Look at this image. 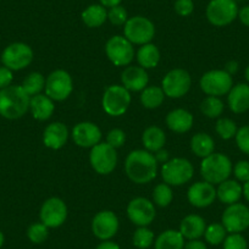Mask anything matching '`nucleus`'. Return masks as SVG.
Returning a JSON list of instances; mask_svg holds the SVG:
<instances>
[{
  "label": "nucleus",
  "instance_id": "1",
  "mask_svg": "<svg viewBox=\"0 0 249 249\" xmlns=\"http://www.w3.org/2000/svg\"><path fill=\"white\" fill-rule=\"evenodd\" d=\"M158 161L154 154L145 149H135L124 160V172L136 184H147L158 175Z\"/></svg>",
  "mask_w": 249,
  "mask_h": 249
},
{
  "label": "nucleus",
  "instance_id": "2",
  "mask_svg": "<svg viewBox=\"0 0 249 249\" xmlns=\"http://www.w3.org/2000/svg\"><path fill=\"white\" fill-rule=\"evenodd\" d=\"M31 97L21 86H9L0 89V116L18 120L30 111Z\"/></svg>",
  "mask_w": 249,
  "mask_h": 249
},
{
  "label": "nucleus",
  "instance_id": "3",
  "mask_svg": "<svg viewBox=\"0 0 249 249\" xmlns=\"http://www.w3.org/2000/svg\"><path fill=\"white\" fill-rule=\"evenodd\" d=\"M232 162L227 155L222 153H213L209 157L202 159L200 175L203 179L212 184H219L226 181L232 174Z\"/></svg>",
  "mask_w": 249,
  "mask_h": 249
},
{
  "label": "nucleus",
  "instance_id": "4",
  "mask_svg": "<svg viewBox=\"0 0 249 249\" xmlns=\"http://www.w3.org/2000/svg\"><path fill=\"white\" fill-rule=\"evenodd\" d=\"M131 92L122 85H111L104 90L102 97V107L105 114L119 117L126 114L131 105Z\"/></svg>",
  "mask_w": 249,
  "mask_h": 249
},
{
  "label": "nucleus",
  "instance_id": "5",
  "mask_svg": "<svg viewBox=\"0 0 249 249\" xmlns=\"http://www.w3.org/2000/svg\"><path fill=\"white\" fill-rule=\"evenodd\" d=\"M195 167L186 158H172L162 164L161 177L165 183L174 187L183 186L192 179Z\"/></svg>",
  "mask_w": 249,
  "mask_h": 249
},
{
  "label": "nucleus",
  "instance_id": "6",
  "mask_svg": "<svg viewBox=\"0 0 249 249\" xmlns=\"http://www.w3.org/2000/svg\"><path fill=\"white\" fill-rule=\"evenodd\" d=\"M105 54L112 65L124 68L135 59V48L124 36H112L105 44Z\"/></svg>",
  "mask_w": 249,
  "mask_h": 249
},
{
  "label": "nucleus",
  "instance_id": "7",
  "mask_svg": "<svg viewBox=\"0 0 249 249\" xmlns=\"http://www.w3.org/2000/svg\"><path fill=\"white\" fill-rule=\"evenodd\" d=\"M44 92L54 102H64L73 92V81L65 70H54L45 78Z\"/></svg>",
  "mask_w": 249,
  "mask_h": 249
},
{
  "label": "nucleus",
  "instance_id": "8",
  "mask_svg": "<svg viewBox=\"0 0 249 249\" xmlns=\"http://www.w3.org/2000/svg\"><path fill=\"white\" fill-rule=\"evenodd\" d=\"M124 36L133 45H144L152 43L155 36V26L144 16H133L124 26Z\"/></svg>",
  "mask_w": 249,
  "mask_h": 249
},
{
  "label": "nucleus",
  "instance_id": "9",
  "mask_svg": "<svg viewBox=\"0 0 249 249\" xmlns=\"http://www.w3.org/2000/svg\"><path fill=\"white\" fill-rule=\"evenodd\" d=\"M238 10V5L234 0H210L205 15L213 26L225 27L236 20Z\"/></svg>",
  "mask_w": 249,
  "mask_h": 249
},
{
  "label": "nucleus",
  "instance_id": "10",
  "mask_svg": "<svg viewBox=\"0 0 249 249\" xmlns=\"http://www.w3.org/2000/svg\"><path fill=\"white\" fill-rule=\"evenodd\" d=\"M192 78L190 72L183 69H172L161 81V88L165 95L171 99H179L190 92Z\"/></svg>",
  "mask_w": 249,
  "mask_h": 249
},
{
  "label": "nucleus",
  "instance_id": "11",
  "mask_svg": "<svg viewBox=\"0 0 249 249\" xmlns=\"http://www.w3.org/2000/svg\"><path fill=\"white\" fill-rule=\"evenodd\" d=\"M0 60L5 68L10 69L11 71L23 70L33 61V50L26 43H11L3 50Z\"/></svg>",
  "mask_w": 249,
  "mask_h": 249
},
{
  "label": "nucleus",
  "instance_id": "12",
  "mask_svg": "<svg viewBox=\"0 0 249 249\" xmlns=\"http://www.w3.org/2000/svg\"><path fill=\"white\" fill-rule=\"evenodd\" d=\"M199 86L207 95L220 98L233 87V78L225 70H210L200 77Z\"/></svg>",
  "mask_w": 249,
  "mask_h": 249
},
{
  "label": "nucleus",
  "instance_id": "13",
  "mask_svg": "<svg viewBox=\"0 0 249 249\" xmlns=\"http://www.w3.org/2000/svg\"><path fill=\"white\" fill-rule=\"evenodd\" d=\"M89 164L99 175H110L117 165V153L107 142L94 145L89 153Z\"/></svg>",
  "mask_w": 249,
  "mask_h": 249
},
{
  "label": "nucleus",
  "instance_id": "14",
  "mask_svg": "<svg viewBox=\"0 0 249 249\" xmlns=\"http://www.w3.org/2000/svg\"><path fill=\"white\" fill-rule=\"evenodd\" d=\"M68 205L61 198L52 197L44 200L39 210L40 222L49 229H57L65 224L68 219Z\"/></svg>",
  "mask_w": 249,
  "mask_h": 249
},
{
  "label": "nucleus",
  "instance_id": "15",
  "mask_svg": "<svg viewBox=\"0 0 249 249\" xmlns=\"http://www.w3.org/2000/svg\"><path fill=\"white\" fill-rule=\"evenodd\" d=\"M221 224L227 233H242L249 227V208L242 203L227 205L222 213Z\"/></svg>",
  "mask_w": 249,
  "mask_h": 249
},
{
  "label": "nucleus",
  "instance_id": "16",
  "mask_svg": "<svg viewBox=\"0 0 249 249\" xmlns=\"http://www.w3.org/2000/svg\"><path fill=\"white\" fill-rule=\"evenodd\" d=\"M127 217L138 227L149 226L157 216L155 204L144 197H136L127 204Z\"/></svg>",
  "mask_w": 249,
  "mask_h": 249
},
{
  "label": "nucleus",
  "instance_id": "17",
  "mask_svg": "<svg viewBox=\"0 0 249 249\" xmlns=\"http://www.w3.org/2000/svg\"><path fill=\"white\" fill-rule=\"evenodd\" d=\"M90 227H92L93 234L98 239L110 241L119 232V217L111 210H102L94 215Z\"/></svg>",
  "mask_w": 249,
  "mask_h": 249
},
{
  "label": "nucleus",
  "instance_id": "18",
  "mask_svg": "<svg viewBox=\"0 0 249 249\" xmlns=\"http://www.w3.org/2000/svg\"><path fill=\"white\" fill-rule=\"evenodd\" d=\"M102 130L98 124L90 121L78 122L71 131V138L75 144L80 148H89L102 142Z\"/></svg>",
  "mask_w": 249,
  "mask_h": 249
},
{
  "label": "nucleus",
  "instance_id": "19",
  "mask_svg": "<svg viewBox=\"0 0 249 249\" xmlns=\"http://www.w3.org/2000/svg\"><path fill=\"white\" fill-rule=\"evenodd\" d=\"M187 199L192 207L204 209L210 207L216 199V188L207 181H198L191 184L187 191Z\"/></svg>",
  "mask_w": 249,
  "mask_h": 249
},
{
  "label": "nucleus",
  "instance_id": "20",
  "mask_svg": "<svg viewBox=\"0 0 249 249\" xmlns=\"http://www.w3.org/2000/svg\"><path fill=\"white\" fill-rule=\"evenodd\" d=\"M71 133L64 122H52L44 128L43 132V143L47 148L52 150L61 149L68 143Z\"/></svg>",
  "mask_w": 249,
  "mask_h": 249
},
{
  "label": "nucleus",
  "instance_id": "21",
  "mask_svg": "<svg viewBox=\"0 0 249 249\" xmlns=\"http://www.w3.org/2000/svg\"><path fill=\"white\" fill-rule=\"evenodd\" d=\"M149 83V75L143 68L128 65L121 73V85L130 92H142Z\"/></svg>",
  "mask_w": 249,
  "mask_h": 249
},
{
  "label": "nucleus",
  "instance_id": "22",
  "mask_svg": "<svg viewBox=\"0 0 249 249\" xmlns=\"http://www.w3.org/2000/svg\"><path fill=\"white\" fill-rule=\"evenodd\" d=\"M227 105L234 114H243L249 110V85L237 83L227 93Z\"/></svg>",
  "mask_w": 249,
  "mask_h": 249
},
{
  "label": "nucleus",
  "instance_id": "23",
  "mask_svg": "<svg viewBox=\"0 0 249 249\" xmlns=\"http://www.w3.org/2000/svg\"><path fill=\"white\" fill-rule=\"evenodd\" d=\"M166 126L170 131L175 133H186L193 127V115L188 110L182 109H174L166 115Z\"/></svg>",
  "mask_w": 249,
  "mask_h": 249
},
{
  "label": "nucleus",
  "instance_id": "24",
  "mask_svg": "<svg viewBox=\"0 0 249 249\" xmlns=\"http://www.w3.org/2000/svg\"><path fill=\"white\" fill-rule=\"evenodd\" d=\"M205 229L207 224L200 215L190 214L182 219L178 231L181 232L184 239L191 241V239H200V237L204 236Z\"/></svg>",
  "mask_w": 249,
  "mask_h": 249
},
{
  "label": "nucleus",
  "instance_id": "25",
  "mask_svg": "<svg viewBox=\"0 0 249 249\" xmlns=\"http://www.w3.org/2000/svg\"><path fill=\"white\" fill-rule=\"evenodd\" d=\"M55 111L54 100L50 99L47 94L33 95L30 100V112L32 114L33 119L38 121H47L53 116Z\"/></svg>",
  "mask_w": 249,
  "mask_h": 249
},
{
  "label": "nucleus",
  "instance_id": "26",
  "mask_svg": "<svg viewBox=\"0 0 249 249\" xmlns=\"http://www.w3.org/2000/svg\"><path fill=\"white\" fill-rule=\"evenodd\" d=\"M243 196V187L237 179H230L217 184L216 198L225 205H231L238 203Z\"/></svg>",
  "mask_w": 249,
  "mask_h": 249
},
{
  "label": "nucleus",
  "instance_id": "27",
  "mask_svg": "<svg viewBox=\"0 0 249 249\" xmlns=\"http://www.w3.org/2000/svg\"><path fill=\"white\" fill-rule=\"evenodd\" d=\"M166 143V135L159 126H149L142 133V144L145 150L155 153L162 149Z\"/></svg>",
  "mask_w": 249,
  "mask_h": 249
},
{
  "label": "nucleus",
  "instance_id": "28",
  "mask_svg": "<svg viewBox=\"0 0 249 249\" xmlns=\"http://www.w3.org/2000/svg\"><path fill=\"white\" fill-rule=\"evenodd\" d=\"M160 50L153 43L141 45L140 49L136 53V59H137L138 65L141 68L149 70V69H155L160 62Z\"/></svg>",
  "mask_w": 249,
  "mask_h": 249
},
{
  "label": "nucleus",
  "instance_id": "29",
  "mask_svg": "<svg viewBox=\"0 0 249 249\" xmlns=\"http://www.w3.org/2000/svg\"><path fill=\"white\" fill-rule=\"evenodd\" d=\"M82 22L89 28H98L107 20V10L102 4H92L81 14Z\"/></svg>",
  "mask_w": 249,
  "mask_h": 249
},
{
  "label": "nucleus",
  "instance_id": "30",
  "mask_svg": "<svg viewBox=\"0 0 249 249\" xmlns=\"http://www.w3.org/2000/svg\"><path fill=\"white\" fill-rule=\"evenodd\" d=\"M191 150L198 158L209 157L215 150V142L210 135L205 132H198L191 138Z\"/></svg>",
  "mask_w": 249,
  "mask_h": 249
},
{
  "label": "nucleus",
  "instance_id": "31",
  "mask_svg": "<svg viewBox=\"0 0 249 249\" xmlns=\"http://www.w3.org/2000/svg\"><path fill=\"white\" fill-rule=\"evenodd\" d=\"M186 239L178 230H165L154 241L155 249H184Z\"/></svg>",
  "mask_w": 249,
  "mask_h": 249
},
{
  "label": "nucleus",
  "instance_id": "32",
  "mask_svg": "<svg viewBox=\"0 0 249 249\" xmlns=\"http://www.w3.org/2000/svg\"><path fill=\"white\" fill-rule=\"evenodd\" d=\"M165 98H166V95H165L164 90H162L161 87H158V86H148L141 92L140 95L141 104L145 109L149 110H154L161 107Z\"/></svg>",
  "mask_w": 249,
  "mask_h": 249
},
{
  "label": "nucleus",
  "instance_id": "33",
  "mask_svg": "<svg viewBox=\"0 0 249 249\" xmlns=\"http://www.w3.org/2000/svg\"><path fill=\"white\" fill-rule=\"evenodd\" d=\"M200 111L208 119H219L222 115L225 109L224 102L219 97H212L208 95L207 98L203 99L199 107Z\"/></svg>",
  "mask_w": 249,
  "mask_h": 249
},
{
  "label": "nucleus",
  "instance_id": "34",
  "mask_svg": "<svg viewBox=\"0 0 249 249\" xmlns=\"http://www.w3.org/2000/svg\"><path fill=\"white\" fill-rule=\"evenodd\" d=\"M21 87L23 88V90L30 97L40 94L42 90H44L45 88V77L40 72H37V71L28 73L25 80H23Z\"/></svg>",
  "mask_w": 249,
  "mask_h": 249
},
{
  "label": "nucleus",
  "instance_id": "35",
  "mask_svg": "<svg viewBox=\"0 0 249 249\" xmlns=\"http://www.w3.org/2000/svg\"><path fill=\"white\" fill-rule=\"evenodd\" d=\"M153 203L160 208H166L171 204L172 199H174V192L170 184L167 183H159L155 186L153 190Z\"/></svg>",
  "mask_w": 249,
  "mask_h": 249
},
{
  "label": "nucleus",
  "instance_id": "36",
  "mask_svg": "<svg viewBox=\"0 0 249 249\" xmlns=\"http://www.w3.org/2000/svg\"><path fill=\"white\" fill-rule=\"evenodd\" d=\"M155 236L154 232L148 226L138 227L132 236V243L138 249H148L154 244Z\"/></svg>",
  "mask_w": 249,
  "mask_h": 249
},
{
  "label": "nucleus",
  "instance_id": "37",
  "mask_svg": "<svg viewBox=\"0 0 249 249\" xmlns=\"http://www.w3.org/2000/svg\"><path fill=\"white\" fill-rule=\"evenodd\" d=\"M227 236V231L222 224H217V222H214V224L208 225L207 229H205L204 232V238L205 242L212 246H219V244L224 243L225 238Z\"/></svg>",
  "mask_w": 249,
  "mask_h": 249
},
{
  "label": "nucleus",
  "instance_id": "38",
  "mask_svg": "<svg viewBox=\"0 0 249 249\" xmlns=\"http://www.w3.org/2000/svg\"><path fill=\"white\" fill-rule=\"evenodd\" d=\"M237 130L238 128H237L236 122L229 117H219V120L215 124V131H216L217 136L225 141L234 138Z\"/></svg>",
  "mask_w": 249,
  "mask_h": 249
},
{
  "label": "nucleus",
  "instance_id": "39",
  "mask_svg": "<svg viewBox=\"0 0 249 249\" xmlns=\"http://www.w3.org/2000/svg\"><path fill=\"white\" fill-rule=\"evenodd\" d=\"M49 236V227L45 226L43 222H35L30 225L27 229V238L35 244L44 243Z\"/></svg>",
  "mask_w": 249,
  "mask_h": 249
},
{
  "label": "nucleus",
  "instance_id": "40",
  "mask_svg": "<svg viewBox=\"0 0 249 249\" xmlns=\"http://www.w3.org/2000/svg\"><path fill=\"white\" fill-rule=\"evenodd\" d=\"M107 20L114 26H124L127 22V10L121 5H116L107 10Z\"/></svg>",
  "mask_w": 249,
  "mask_h": 249
},
{
  "label": "nucleus",
  "instance_id": "41",
  "mask_svg": "<svg viewBox=\"0 0 249 249\" xmlns=\"http://www.w3.org/2000/svg\"><path fill=\"white\" fill-rule=\"evenodd\" d=\"M224 249H248L247 239L241 233H230L222 243Z\"/></svg>",
  "mask_w": 249,
  "mask_h": 249
},
{
  "label": "nucleus",
  "instance_id": "42",
  "mask_svg": "<svg viewBox=\"0 0 249 249\" xmlns=\"http://www.w3.org/2000/svg\"><path fill=\"white\" fill-rule=\"evenodd\" d=\"M234 140H236V144L238 149L244 154L249 155V124L242 126L241 128L237 130Z\"/></svg>",
  "mask_w": 249,
  "mask_h": 249
},
{
  "label": "nucleus",
  "instance_id": "43",
  "mask_svg": "<svg viewBox=\"0 0 249 249\" xmlns=\"http://www.w3.org/2000/svg\"><path fill=\"white\" fill-rule=\"evenodd\" d=\"M126 142V133L121 128H112L107 135V143L112 148H121Z\"/></svg>",
  "mask_w": 249,
  "mask_h": 249
},
{
  "label": "nucleus",
  "instance_id": "44",
  "mask_svg": "<svg viewBox=\"0 0 249 249\" xmlns=\"http://www.w3.org/2000/svg\"><path fill=\"white\" fill-rule=\"evenodd\" d=\"M234 177L238 182H246L249 181V161L247 160H239L238 162H236L232 169Z\"/></svg>",
  "mask_w": 249,
  "mask_h": 249
},
{
  "label": "nucleus",
  "instance_id": "45",
  "mask_svg": "<svg viewBox=\"0 0 249 249\" xmlns=\"http://www.w3.org/2000/svg\"><path fill=\"white\" fill-rule=\"evenodd\" d=\"M174 9L177 15L187 18L195 10V3H193V0H176L174 4Z\"/></svg>",
  "mask_w": 249,
  "mask_h": 249
},
{
  "label": "nucleus",
  "instance_id": "46",
  "mask_svg": "<svg viewBox=\"0 0 249 249\" xmlns=\"http://www.w3.org/2000/svg\"><path fill=\"white\" fill-rule=\"evenodd\" d=\"M14 80L13 71L10 69L5 68V66H0V89L11 86Z\"/></svg>",
  "mask_w": 249,
  "mask_h": 249
},
{
  "label": "nucleus",
  "instance_id": "47",
  "mask_svg": "<svg viewBox=\"0 0 249 249\" xmlns=\"http://www.w3.org/2000/svg\"><path fill=\"white\" fill-rule=\"evenodd\" d=\"M237 18L241 21L242 25H244L246 27H249V5H246L242 9H239Z\"/></svg>",
  "mask_w": 249,
  "mask_h": 249
},
{
  "label": "nucleus",
  "instance_id": "48",
  "mask_svg": "<svg viewBox=\"0 0 249 249\" xmlns=\"http://www.w3.org/2000/svg\"><path fill=\"white\" fill-rule=\"evenodd\" d=\"M184 249H208V247L200 239H191L184 243Z\"/></svg>",
  "mask_w": 249,
  "mask_h": 249
},
{
  "label": "nucleus",
  "instance_id": "49",
  "mask_svg": "<svg viewBox=\"0 0 249 249\" xmlns=\"http://www.w3.org/2000/svg\"><path fill=\"white\" fill-rule=\"evenodd\" d=\"M155 157V159H157L158 164H165L166 161H169L170 158H169V152H167L165 148H162V149L158 150V152L153 153Z\"/></svg>",
  "mask_w": 249,
  "mask_h": 249
},
{
  "label": "nucleus",
  "instance_id": "50",
  "mask_svg": "<svg viewBox=\"0 0 249 249\" xmlns=\"http://www.w3.org/2000/svg\"><path fill=\"white\" fill-rule=\"evenodd\" d=\"M224 70L226 71L229 75H231V76L236 75L237 71H238V62L234 61V60H231V61H229L226 65H225Z\"/></svg>",
  "mask_w": 249,
  "mask_h": 249
},
{
  "label": "nucleus",
  "instance_id": "51",
  "mask_svg": "<svg viewBox=\"0 0 249 249\" xmlns=\"http://www.w3.org/2000/svg\"><path fill=\"white\" fill-rule=\"evenodd\" d=\"M95 249H121L120 246L115 242H112L111 239L110 241H102V243H99Z\"/></svg>",
  "mask_w": 249,
  "mask_h": 249
},
{
  "label": "nucleus",
  "instance_id": "52",
  "mask_svg": "<svg viewBox=\"0 0 249 249\" xmlns=\"http://www.w3.org/2000/svg\"><path fill=\"white\" fill-rule=\"evenodd\" d=\"M99 1L103 6L110 9V8H114V6L116 5H120L122 0H99Z\"/></svg>",
  "mask_w": 249,
  "mask_h": 249
},
{
  "label": "nucleus",
  "instance_id": "53",
  "mask_svg": "<svg viewBox=\"0 0 249 249\" xmlns=\"http://www.w3.org/2000/svg\"><path fill=\"white\" fill-rule=\"evenodd\" d=\"M242 187H243V197L246 198L247 202L249 203V181L246 182Z\"/></svg>",
  "mask_w": 249,
  "mask_h": 249
},
{
  "label": "nucleus",
  "instance_id": "54",
  "mask_svg": "<svg viewBox=\"0 0 249 249\" xmlns=\"http://www.w3.org/2000/svg\"><path fill=\"white\" fill-rule=\"evenodd\" d=\"M4 242H5V237H4V233L0 231V248L4 246Z\"/></svg>",
  "mask_w": 249,
  "mask_h": 249
},
{
  "label": "nucleus",
  "instance_id": "55",
  "mask_svg": "<svg viewBox=\"0 0 249 249\" xmlns=\"http://www.w3.org/2000/svg\"><path fill=\"white\" fill-rule=\"evenodd\" d=\"M244 77H246V80H247V83H248V85H249V65L247 66L246 71H244Z\"/></svg>",
  "mask_w": 249,
  "mask_h": 249
},
{
  "label": "nucleus",
  "instance_id": "56",
  "mask_svg": "<svg viewBox=\"0 0 249 249\" xmlns=\"http://www.w3.org/2000/svg\"><path fill=\"white\" fill-rule=\"evenodd\" d=\"M234 1H236V3H237V1H243V0H234Z\"/></svg>",
  "mask_w": 249,
  "mask_h": 249
},
{
  "label": "nucleus",
  "instance_id": "57",
  "mask_svg": "<svg viewBox=\"0 0 249 249\" xmlns=\"http://www.w3.org/2000/svg\"><path fill=\"white\" fill-rule=\"evenodd\" d=\"M0 61H1V60H0Z\"/></svg>",
  "mask_w": 249,
  "mask_h": 249
}]
</instances>
